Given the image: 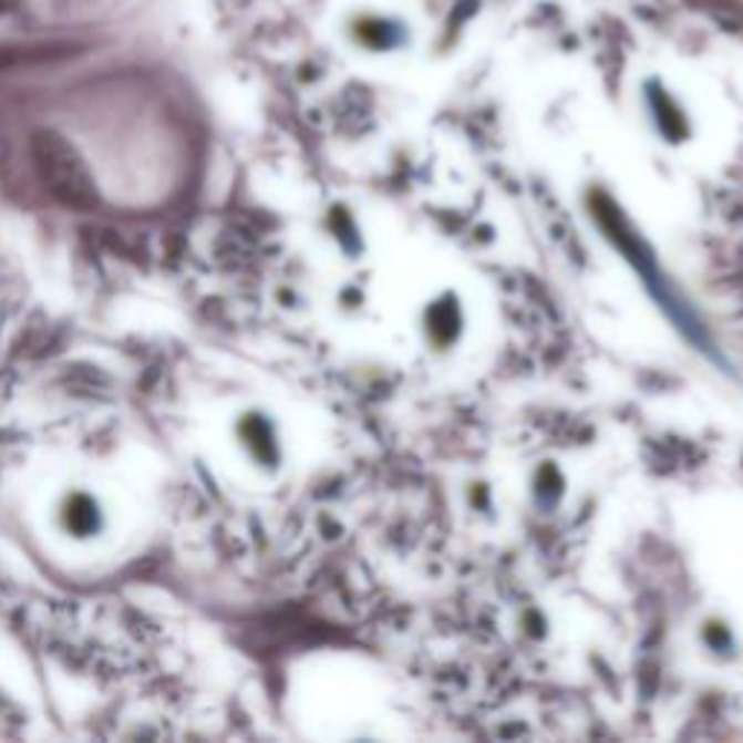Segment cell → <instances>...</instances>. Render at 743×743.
Returning <instances> with one entry per match:
<instances>
[{"label":"cell","mask_w":743,"mask_h":743,"mask_svg":"<svg viewBox=\"0 0 743 743\" xmlns=\"http://www.w3.org/2000/svg\"><path fill=\"white\" fill-rule=\"evenodd\" d=\"M62 514H64V526H68V532H73V535L85 537L100 529V512H96V503H93L91 497H85V494H73Z\"/></svg>","instance_id":"cell-1"}]
</instances>
